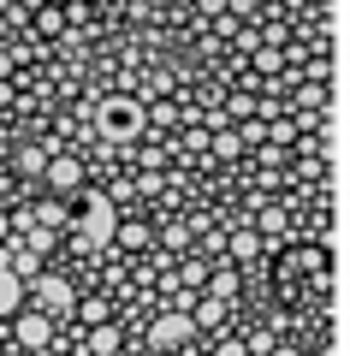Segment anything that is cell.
<instances>
[{
    "label": "cell",
    "mask_w": 350,
    "mask_h": 356,
    "mask_svg": "<svg viewBox=\"0 0 350 356\" xmlns=\"http://www.w3.org/2000/svg\"><path fill=\"white\" fill-rule=\"evenodd\" d=\"M113 232H119V208H113L107 196H89L83 214H77V243H89V250H107Z\"/></svg>",
    "instance_id": "obj_1"
},
{
    "label": "cell",
    "mask_w": 350,
    "mask_h": 356,
    "mask_svg": "<svg viewBox=\"0 0 350 356\" xmlns=\"http://www.w3.org/2000/svg\"><path fill=\"white\" fill-rule=\"evenodd\" d=\"M137 125H143V107L131 102V95H119V102H107L101 107V137H137Z\"/></svg>",
    "instance_id": "obj_2"
},
{
    "label": "cell",
    "mask_w": 350,
    "mask_h": 356,
    "mask_svg": "<svg viewBox=\"0 0 350 356\" xmlns=\"http://www.w3.org/2000/svg\"><path fill=\"white\" fill-rule=\"evenodd\" d=\"M190 332H196V321H190V315H178V309H173V315H161V321L149 327V339H154V350H178V344H184Z\"/></svg>",
    "instance_id": "obj_3"
},
{
    "label": "cell",
    "mask_w": 350,
    "mask_h": 356,
    "mask_svg": "<svg viewBox=\"0 0 350 356\" xmlns=\"http://www.w3.org/2000/svg\"><path fill=\"white\" fill-rule=\"evenodd\" d=\"M13 321H18V344L24 350H42L54 339V315H13Z\"/></svg>",
    "instance_id": "obj_4"
},
{
    "label": "cell",
    "mask_w": 350,
    "mask_h": 356,
    "mask_svg": "<svg viewBox=\"0 0 350 356\" xmlns=\"http://www.w3.org/2000/svg\"><path fill=\"white\" fill-rule=\"evenodd\" d=\"M36 297L48 315H60V309H72V280H60V273H48V280H36Z\"/></svg>",
    "instance_id": "obj_5"
},
{
    "label": "cell",
    "mask_w": 350,
    "mask_h": 356,
    "mask_svg": "<svg viewBox=\"0 0 350 356\" xmlns=\"http://www.w3.org/2000/svg\"><path fill=\"white\" fill-rule=\"evenodd\" d=\"M18 303H24V280H18L13 267H0V321L18 315Z\"/></svg>",
    "instance_id": "obj_6"
},
{
    "label": "cell",
    "mask_w": 350,
    "mask_h": 356,
    "mask_svg": "<svg viewBox=\"0 0 350 356\" xmlns=\"http://www.w3.org/2000/svg\"><path fill=\"white\" fill-rule=\"evenodd\" d=\"M149 238H154V232H149V226H137V220H119V232H113V243H125V250H143Z\"/></svg>",
    "instance_id": "obj_7"
},
{
    "label": "cell",
    "mask_w": 350,
    "mask_h": 356,
    "mask_svg": "<svg viewBox=\"0 0 350 356\" xmlns=\"http://www.w3.org/2000/svg\"><path fill=\"white\" fill-rule=\"evenodd\" d=\"M48 184H54V191H72V184H77V161H65V154L48 161Z\"/></svg>",
    "instance_id": "obj_8"
},
{
    "label": "cell",
    "mask_w": 350,
    "mask_h": 356,
    "mask_svg": "<svg viewBox=\"0 0 350 356\" xmlns=\"http://www.w3.org/2000/svg\"><path fill=\"white\" fill-rule=\"evenodd\" d=\"M113 350H119V327H113V321H101L95 339H89V356H113Z\"/></svg>",
    "instance_id": "obj_9"
},
{
    "label": "cell",
    "mask_w": 350,
    "mask_h": 356,
    "mask_svg": "<svg viewBox=\"0 0 350 356\" xmlns=\"http://www.w3.org/2000/svg\"><path fill=\"white\" fill-rule=\"evenodd\" d=\"M208 297H220V303H232V297H238V273H232V267H220V273L208 280Z\"/></svg>",
    "instance_id": "obj_10"
},
{
    "label": "cell",
    "mask_w": 350,
    "mask_h": 356,
    "mask_svg": "<svg viewBox=\"0 0 350 356\" xmlns=\"http://www.w3.org/2000/svg\"><path fill=\"white\" fill-rule=\"evenodd\" d=\"M190 321H196V327H214V321H225V303L220 297H202V303L190 309Z\"/></svg>",
    "instance_id": "obj_11"
},
{
    "label": "cell",
    "mask_w": 350,
    "mask_h": 356,
    "mask_svg": "<svg viewBox=\"0 0 350 356\" xmlns=\"http://www.w3.org/2000/svg\"><path fill=\"white\" fill-rule=\"evenodd\" d=\"M30 226H42V232H60V226H65V208H60V202H42L36 214H30Z\"/></svg>",
    "instance_id": "obj_12"
},
{
    "label": "cell",
    "mask_w": 350,
    "mask_h": 356,
    "mask_svg": "<svg viewBox=\"0 0 350 356\" xmlns=\"http://www.w3.org/2000/svg\"><path fill=\"white\" fill-rule=\"evenodd\" d=\"M18 172H48V154H42V149H24V154H18Z\"/></svg>",
    "instance_id": "obj_13"
},
{
    "label": "cell",
    "mask_w": 350,
    "mask_h": 356,
    "mask_svg": "<svg viewBox=\"0 0 350 356\" xmlns=\"http://www.w3.org/2000/svg\"><path fill=\"white\" fill-rule=\"evenodd\" d=\"M184 243H190V226H184V220H173V226H166V250H184Z\"/></svg>",
    "instance_id": "obj_14"
},
{
    "label": "cell",
    "mask_w": 350,
    "mask_h": 356,
    "mask_svg": "<svg viewBox=\"0 0 350 356\" xmlns=\"http://www.w3.org/2000/svg\"><path fill=\"white\" fill-rule=\"evenodd\" d=\"M232 250H238V255H244V261H250V255H255V250H262V238H255V232H238V238H232Z\"/></svg>",
    "instance_id": "obj_15"
},
{
    "label": "cell",
    "mask_w": 350,
    "mask_h": 356,
    "mask_svg": "<svg viewBox=\"0 0 350 356\" xmlns=\"http://www.w3.org/2000/svg\"><path fill=\"white\" fill-rule=\"evenodd\" d=\"M214 356H250V350H244L238 339H225V344H214Z\"/></svg>",
    "instance_id": "obj_16"
},
{
    "label": "cell",
    "mask_w": 350,
    "mask_h": 356,
    "mask_svg": "<svg viewBox=\"0 0 350 356\" xmlns=\"http://www.w3.org/2000/svg\"><path fill=\"white\" fill-rule=\"evenodd\" d=\"M0 238H13V214H0Z\"/></svg>",
    "instance_id": "obj_17"
},
{
    "label": "cell",
    "mask_w": 350,
    "mask_h": 356,
    "mask_svg": "<svg viewBox=\"0 0 350 356\" xmlns=\"http://www.w3.org/2000/svg\"><path fill=\"white\" fill-rule=\"evenodd\" d=\"M273 356H297V350H273Z\"/></svg>",
    "instance_id": "obj_18"
}]
</instances>
